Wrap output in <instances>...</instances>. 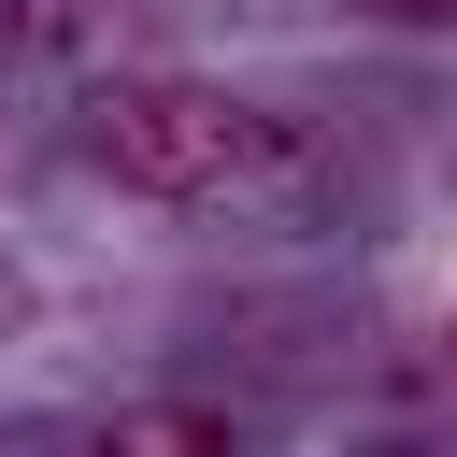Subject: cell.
<instances>
[{"label":"cell","instance_id":"cell-4","mask_svg":"<svg viewBox=\"0 0 457 457\" xmlns=\"http://www.w3.org/2000/svg\"><path fill=\"white\" fill-rule=\"evenodd\" d=\"M386 29H457V0H371Z\"/></svg>","mask_w":457,"mask_h":457},{"label":"cell","instance_id":"cell-5","mask_svg":"<svg viewBox=\"0 0 457 457\" xmlns=\"http://www.w3.org/2000/svg\"><path fill=\"white\" fill-rule=\"evenodd\" d=\"M371 457H457V443H371Z\"/></svg>","mask_w":457,"mask_h":457},{"label":"cell","instance_id":"cell-1","mask_svg":"<svg viewBox=\"0 0 457 457\" xmlns=\"http://www.w3.org/2000/svg\"><path fill=\"white\" fill-rule=\"evenodd\" d=\"M271 143L286 129L257 100H228V86H200V71H129V86L86 100V157L114 186H143V200H228V186L271 171Z\"/></svg>","mask_w":457,"mask_h":457},{"label":"cell","instance_id":"cell-3","mask_svg":"<svg viewBox=\"0 0 457 457\" xmlns=\"http://www.w3.org/2000/svg\"><path fill=\"white\" fill-rule=\"evenodd\" d=\"M14 29L29 43H71V0H14Z\"/></svg>","mask_w":457,"mask_h":457},{"label":"cell","instance_id":"cell-2","mask_svg":"<svg viewBox=\"0 0 457 457\" xmlns=\"http://www.w3.org/2000/svg\"><path fill=\"white\" fill-rule=\"evenodd\" d=\"M86 457H243V428L214 400H129V414H100Z\"/></svg>","mask_w":457,"mask_h":457}]
</instances>
